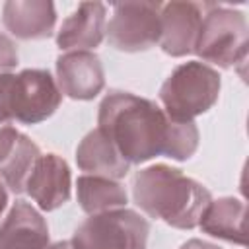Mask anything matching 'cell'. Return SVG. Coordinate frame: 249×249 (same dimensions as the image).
I'll list each match as a JSON object with an SVG mask.
<instances>
[{
	"label": "cell",
	"instance_id": "cell-12",
	"mask_svg": "<svg viewBox=\"0 0 249 249\" xmlns=\"http://www.w3.org/2000/svg\"><path fill=\"white\" fill-rule=\"evenodd\" d=\"M49 228L37 208L16 200L0 224V249H47Z\"/></svg>",
	"mask_w": 249,
	"mask_h": 249
},
{
	"label": "cell",
	"instance_id": "cell-15",
	"mask_svg": "<svg viewBox=\"0 0 249 249\" xmlns=\"http://www.w3.org/2000/svg\"><path fill=\"white\" fill-rule=\"evenodd\" d=\"M245 210L247 208L243 200L222 196L208 202L198 220V226L212 237L245 245Z\"/></svg>",
	"mask_w": 249,
	"mask_h": 249
},
{
	"label": "cell",
	"instance_id": "cell-14",
	"mask_svg": "<svg viewBox=\"0 0 249 249\" xmlns=\"http://www.w3.org/2000/svg\"><path fill=\"white\" fill-rule=\"evenodd\" d=\"M76 163L88 175H99L107 179H121L128 173L130 163L119 154L115 144L99 130L88 132L76 148Z\"/></svg>",
	"mask_w": 249,
	"mask_h": 249
},
{
	"label": "cell",
	"instance_id": "cell-4",
	"mask_svg": "<svg viewBox=\"0 0 249 249\" xmlns=\"http://www.w3.org/2000/svg\"><path fill=\"white\" fill-rule=\"evenodd\" d=\"M247 19L239 10L204 2V16L193 53L220 68H231L247 56Z\"/></svg>",
	"mask_w": 249,
	"mask_h": 249
},
{
	"label": "cell",
	"instance_id": "cell-2",
	"mask_svg": "<svg viewBox=\"0 0 249 249\" xmlns=\"http://www.w3.org/2000/svg\"><path fill=\"white\" fill-rule=\"evenodd\" d=\"M134 202L150 216L177 230H193L212 200L210 191L181 169L156 163L140 169L132 181Z\"/></svg>",
	"mask_w": 249,
	"mask_h": 249
},
{
	"label": "cell",
	"instance_id": "cell-18",
	"mask_svg": "<svg viewBox=\"0 0 249 249\" xmlns=\"http://www.w3.org/2000/svg\"><path fill=\"white\" fill-rule=\"evenodd\" d=\"M19 132L14 126V121L0 111V163L10 156V152L14 150V144L18 140Z\"/></svg>",
	"mask_w": 249,
	"mask_h": 249
},
{
	"label": "cell",
	"instance_id": "cell-21",
	"mask_svg": "<svg viewBox=\"0 0 249 249\" xmlns=\"http://www.w3.org/2000/svg\"><path fill=\"white\" fill-rule=\"evenodd\" d=\"M6 204H8V191H6V187H4V183L0 181V214L4 212V208H6Z\"/></svg>",
	"mask_w": 249,
	"mask_h": 249
},
{
	"label": "cell",
	"instance_id": "cell-19",
	"mask_svg": "<svg viewBox=\"0 0 249 249\" xmlns=\"http://www.w3.org/2000/svg\"><path fill=\"white\" fill-rule=\"evenodd\" d=\"M18 49L14 45V41L0 33V74H6V72H12V68L18 66Z\"/></svg>",
	"mask_w": 249,
	"mask_h": 249
},
{
	"label": "cell",
	"instance_id": "cell-3",
	"mask_svg": "<svg viewBox=\"0 0 249 249\" xmlns=\"http://www.w3.org/2000/svg\"><path fill=\"white\" fill-rule=\"evenodd\" d=\"M220 74L200 62L191 60L179 64L161 84L160 101L169 119L187 123L212 109L220 95Z\"/></svg>",
	"mask_w": 249,
	"mask_h": 249
},
{
	"label": "cell",
	"instance_id": "cell-16",
	"mask_svg": "<svg viewBox=\"0 0 249 249\" xmlns=\"http://www.w3.org/2000/svg\"><path fill=\"white\" fill-rule=\"evenodd\" d=\"M76 191H78V202L82 210L88 212L89 216L123 208L128 200V195L119 181L99 177V175L78 177Z\"/></svg>",
	"mask_w": 249,
	"mask_h": 249
},
{
	"label": "cell",
	"instance_id": "cell-5",
	"mask_svg": "<svg viewBox=\"0 0 249 249\" xmlns=\"http://www.w3.org/2000/svg\"><path fill=\"white\" fill-rule=\"evenodd\" d=\"M150 222L134 210L117 208L91 214L72 239V249H146Z\"/></svg>",
	"mask_w": 249,
	"mask_h": 249
},
{
	"label": "cell",
	"instance_id": "cell-13",
	"mask_svg": "<svg viewBox=\"0 0 249 249\" xmlns=\"http://www.w3.org/2000/svg\"><path fill=\"white\" fill-rule=\"evenodd\" d=\"M105 37V4L82 2L62 21L56 33L60 51H88L99 47Z\"/></svg>",
	"mask_w": 249,
	"mask_h": 249
},
{
	"label": "cell",
	"instance_id": "cell-10",
	"mask_svg": "<svg viewBox=\"0 0 249 249\" xmlns=\"http://www.w3.org/2000/svg\"><path fill=\"white\" fill-rule=\"evenodd\" d=\"M25 191L45 212L66 204L72 193V175L66 160L56 154H41L25 183Z\"/></svg>",
	"mask_w": 249,
	"mask_h": 249
},
{
	"label": "cell",
	"instance_id": "cell-8",
	"mask_svg": "<svg viewBox=\"0 0 249 249\" xmlns=\"http://www.w3.org/2000/svg\"><path fill=\"white\" fill-rule=\"evenodd\" d=\"M56 86L70 99L89 101L105 88V72L91 51H70L56 58Z\"/></svg>",
	"mask_w": 249,
	"mask_h": 249
},
{
	"label": "cell",
	"instance_id": "cell-11",
	"mask_svg": "<svg viewBox=\"0 0 249 249\" xmlns=\"http://www.w3.org/2000/svg\"><path fill=\"white\" fill-rule=\"evenodd\" d=\"M2 21L18 39H47L54 31L56 10L51 0H8L2 6Z\"/></svg>",
	"mask_w": 249,
	"mask_h": 249
},
{
	"label": "cell",
	"instance_id": "cell-9",
	"mask_svg": "<svg viewBox=\"0 0 249 249\" xmlns=\"http://www.w3.org/2000/svg\"><path fill=\"white\" fill-rule=\"evenodd\" d=\"M202 16H204V2L161 4V14H160L161 51L169 56H185L193 53Z\"/></svg>",
	"mask_w": 249,
	"mask_h": 249
},
{
	"label": "cell",
	"instance_id": "cell-7",
	"mask_svg": "<svg viewBox=\"0 0 249 249\" xmlns=\"http://www.w3.org/2000/svg\"><path fill=\"white\" fill-rule=\"evenodd\" d=\"M62 93L49 70L25 68L12 76L8 89V113L23 124L47 121L60 105Z\"/></svg>",
	"mask_w": 249,
	"mask_h": 249
},
{
	"label": "cell",
	"instance_id": "cell-20",
	"mask_svg": "<svg viewBox=\"0 0 249 249\" xmlns=\"http://www.w3.org/2000/svg\"><path fill=\"white\" fill-rule=\"evenodd\" d=\"M179 249H222V247H218V245H214V243H210V241H202V239H189V241H185Z\"/></svg>",
	"mask_w": 249,
	"mask_h": 249
},
{
	"label": "cell",
	"instance_id": "cell-1",
	"mask_svg": "<svg viewBox=\"0 0 249 249\" xmlns=\"http://www.w3.org/2000/svg\"><path fill=\"white\" fill-rule=\"evenodd\" d=\"M97 128L130 165L144 163L156 156L185 161L198 148L195 121H173L156 101L130 91L113 89L103 97Z\"/></svg>",
	"mask_w": 249,
	"mask_h": 249
},
{
	"label": "cell",
	"instance_id": "cell-6",
	"mask_svg": "<svg viewBox=\"0 0 249 249\" xmlns=\"http://www.w3.org/2000/svg\"><path fill=\"white\" fill-rule=\"evenodd\" d=\"M160 2L140 0L113 4V16L109 25H105L111 47L123 53H140L160 43Z\"/></svg>",
	"mask_w": 249,
	"mask_h": 249
},
{
	"label": "cell",
	"instance_id": "cell-22",
	"mask_svg": "<svg viewBox=\"0 0 249 249\" xmlns=\"http://www.w3.org/2000/svg\"><path fill=\"white\" fill-rule=\"evenodd\" d=\"M47 249H72V245H70V241H56V243L49 245Z\"/></svg>",
	"mask_w": 249,
	"mask_h": 249
},
{
	"label": "cell",
	"instance_id": "cell-17",
	"mask_svg": "<svg viewBox=\"0 0 249 249\" xmlns=\"http://www.w3.org/2000/svg\"><path fill=\"white\" fill-rule=\"evenodd\" d=\"M39 156H41L39 146L27 134H19L14 144V150L0 163V175L12 193L19 195L25 191V183H27Z\"/></svg>",
	"mask_w": 249,
	"mask_h": 249
}]
</instances>
